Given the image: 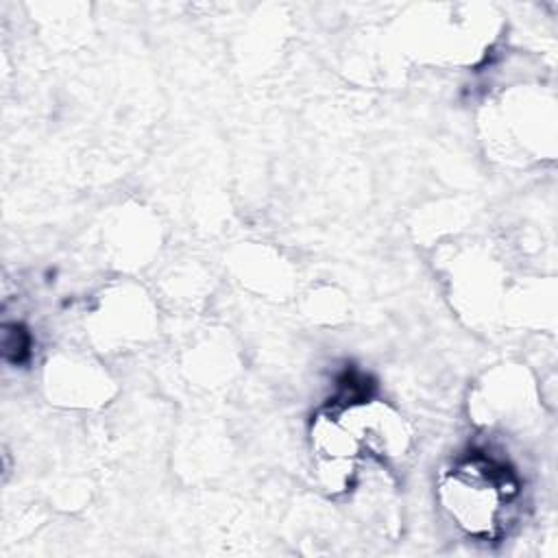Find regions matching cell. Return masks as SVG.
Wrapping results in <instances>:
<instances>
[{"label": "cell", "mask_w": 558, "mask_h": 558, "mask_svg": "<svg viewBox=\"0 0 558 558\" xmlns=\"http://www.w3.org/2000/svg\"><path fill=\"white\" fill-rule=\"evenodd\" d=\"M517 493L512 473L488 458L460 462L440 484L442 504L451 519L475 536H493L499 512Z\"/></svg>", "instance_id": "6da1fadb"}, {"label": "cell", "mask_w": 558, "mask_h": 558, "mask_svg": "<svg viewBox=\"0 0 558 558\" xmlns=\"http://www.w3.org/2000/svg\"><path fill=\"white\" fill-rule=\"evenodd\" d=\"M312 451L318 473L329 488H347L362 445L338 412L318 414L312 425Z\"/></svg>", "instance_id": "7a4b0ae2"}, {"label": "cell", "mask_w": 558, "mask_h": 558, "mask_svg": "<svg viewBox=\"0 0 558 558\" xmlns=\"http://www.w3.org/2000/svg\"><path fill=\"white\" fill-rule=\"evenodd\" d=\"M2 351L7 355V360H15L20 362L26 351H28V338L24 333L22 327L13 325V327H4V333H2Z\"/></svg>", "instance_id": "3957f363"}]
</instances>
